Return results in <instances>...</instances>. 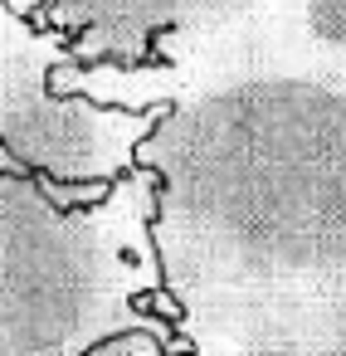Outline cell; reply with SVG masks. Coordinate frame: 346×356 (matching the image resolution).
Instances as JSON below:
<instances>
[{"instance_id":"6da1fadb","label":"cell","mask_w":346,"mask_h":356,"mask_svg":"<svg viewBox=\"0 0 346 356\" xmlns=\"http://www.w3.org/2000/svg\"><path fill=\"white\" fill-rule=\"evenodd\" d=\"M176 332L346 288V88L283 69L186 83L137 152Z\"/></svg>"},{"instance_id":"7a4b0ae2","label":"cell","mask_w":346,"mask_h":356,"mask_svg":"<svg viewBox=\"0 0 346 356\" xmlns=\"http://www.w3.org/2000/svg\"><path fill=\"white\" fill-rule=\"evenodd\" d=\"M161 312L142 171L103 200L0 171V356H83Z\"/></svg>"},{"instance_id":"3957f363","label":"cell","mask_w":346,"mask_h":356,"mask_svg":"<svg viewBox=\"0 0 346 356\" xmlns=\"http://www.w3.org/2000/svg\"><path fill=\"white\" fill-rule=\"evenodd\" d=\"M161 108L113 98L59 40L0 10V171L64 200H103L137 171Z\"/></svg>"},{"instance_id":"277c9868","label":"cell","mask_w":346,"mask_h":356,"mask_svg":"<svg viewBox=\"0 0 346 356\" xmlns=\"http://www.w3.org/2000/svg\"><path fill=\"white\" fill-rule=\"evenodd\" d=\"M6 6L88 69L156 79L151 93L166 108L171 74L244 25L258 0H6Z\"/></svg>"},{"instance_id":"5b68a950","label":"cell","mask_w":346,"mask_h":356,"mask_svg":"<svg viewBox=\"0 0 346 356\" xmlns=\"http://www.w3.org/2000/svg\"><path fill=\"white\" fill-rule=\"evenodd\" d=\"M229 69H283L312 79L346 74V0H258L254 15L205 44L171 79L195 83Z\"/></svg>"},{"instance_id":"8992f818","label":"cell","mask_w":346,"mask_h":356,"mask_svg":"<svg viewBox=\"0 0 346 356\" xmlns=\"http://www.w3.org/2000/svg\"><path fill=\"white\" fill-rule=\"evenodd\" d=\"M83 356H186V337H181L176 322L161 312V317H151V322H142V327H132V332H117V337L88 346Z\"/></svg>"},{"instance_id":"52a82bcc","label":"cell","mask_w":346,"mask_h":356,"mask_svg":"<svg viewBox=\"0 0 346 356\" xmlns=\"http://www.w3.org/2000/svg\"><path fill=\"white\" fill-rule=\"evenodd\" d=\"M331 83H341V88H346V74H341V79H331Z\"/></svg>"},{"instance_id":"ba28073f","label":"cell","mask_w":346,"mask_h":356,"mask_svg":"<svg viewBox=\"0 0 346 356\" xmlns=\"http://www.w3.org/2000/svg\"><path fill=\"white\" fill-rule=\"evenodd\" d=\"M0 10H6V0H0Z\"/></svg>"}]
</instances>
